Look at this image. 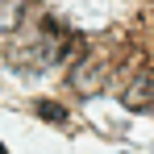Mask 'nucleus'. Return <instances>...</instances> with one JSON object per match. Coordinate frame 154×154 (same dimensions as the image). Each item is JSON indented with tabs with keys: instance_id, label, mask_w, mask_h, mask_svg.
Masks as SVG:
<instances>
[{
	"instance_id": "1",
	"label": "nucleus",
	"mask_w": 154,
	"mask_h": 154,
	"mask_svg": "<svg viewBox=\"0 0 154 154\" xmlns=\"http://www.w3.org/2000/svg\"><path fill=\"white\" fill-rule=\"evenodd\" d=\"M104 83H108V58L104 54H88L71 67V88L83 92V96H96Z\"/></svg>"
},
{
	"instance_id": "2",
	"label": "nucleus",
	"mask_w": 154,
	"mask_h": 154,
	"mask_svg": "<svg viewBox=\"0 0 154 154\" xmlns=\"http://www.w3.org/2000/svg\"><path fill=\"white\" fill-rule=\"evenodd\" d=\"M121 104L129 112H154V71H142V75L121 92Z\"/></svg>"
},
{
	"instance_id": "3",
	"label": "nucleus",
	"mask_w": 154,
	"mask_h": 154,
	"mask_svg": "<svg viewBox=\"0 0 154 154\" xmlns=\"http://www.w3.org/2000/svg\"><path fill=\"white\" fill-rule=\"evenodd\" d=\"M21 21H25V0H0V33H13Z\"/></svg>"
},
{
	"instance_id": "4",
	"label": "nucleus",
	"mask_w": 154,
	"mask_h": 154,
	"mask_svg": "<svg viewBox=\"0 0 154 154\" xmlns=\"http://www.w3.org/2000/svg\"><path fill=\"white\" fill-rule=\"evenodd\" d=\"M33 108H38V117H42V121H54V125H67V108H63V104H54V100H38Z\"/></svg>"
},
{
	"instance_id": "5",
	"label": "nucleus",
	"mask_w": 154,
	"mask_h": 154,
	"mask_svg": "<svg viewBox=\"0 0 154 154\" xmlns=\"http://www.w3.org/2000/svg\"><path fill=\"white\" fill-rule=\"evenodd\" d=\"M0 154H8V150H4V146H0Z\"/></svg>"
}]
</instances>
